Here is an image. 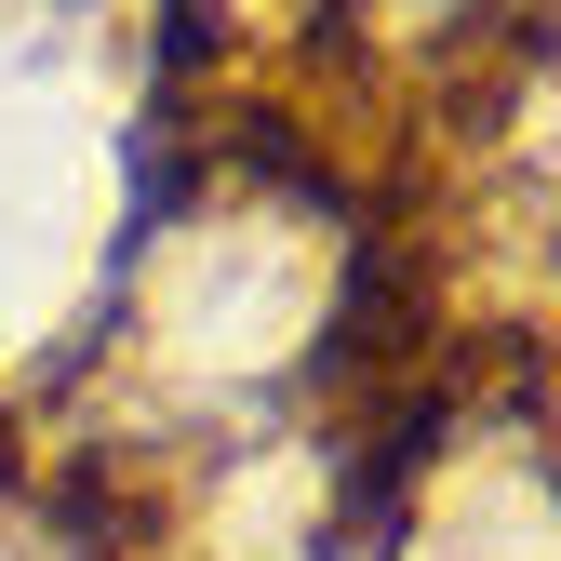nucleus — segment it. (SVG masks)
Returning <instances> with one entry per match:
<instances>
[{"label": "nucleus", "instance_id": "1", "mask_svg": "<svg viewBox=\"0 0 561 561\" xmlns=\"http://www.w3.org/2000/svg\"><path fill=\"white\" fill-rule=\"evenodd\" d=\"M401 14H455V0H401Z\"/></svg>", "mask_w": 561, "mask_h": 561}]
</instances>
